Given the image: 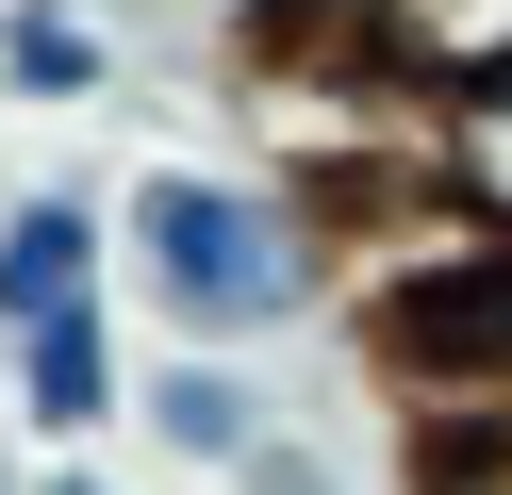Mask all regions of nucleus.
<instances>
[{"label":"nucleus","instance_id":"1","mask_svg":"<svg viewBox=\"0 0 512 495\" xmlns=\"http://www.w3.org/2000/svg\"><path fill=\"white\" fill-rule=\"evenodd\" d=\"M116 264H133V297L182 347H265L331 281V215L298 182H248V165H182L166 149L149 182H116Z\"/></svg>","mask_w":512,"mask_h":495},{"label":"nucleus","instance_id":"2","mask_svg":"<svg viewBox=\"0 0 512 495\" xmlns=\"http://www.w3.org/2000/svg\"><path fill=\"white\" fill-rule=\"evenodd\" d=\"M347 66L397 83L413 116L479 99V83H512V0H347Z\"/></svg>","mask_w":512,"mask_h":495},{"label":"nucleus","instance_id":"3","mask_svg":"<svg viewBox=\"0 0 512 495\" xmlns=\"http://www.w3.org/2000/svg\"><path fill=\"white\" fill-rule=\"evenodd\" d=\"M133 264H116V182H34L0 198V330L67 314V297H116Z\"/></svg>","mask_w":512,"mask_h":495},{"label":"nucleus","instance_id":"4","mask_svg":"<svg viewBox=\"0 0 512 495\" xmlns=\"http://www.w3.org/2000/svg\"><path fill=\"white\" fill-rule=\"evenodd\" d=\"M133 429H149L166 462H199V479H248V446L281 429V396L248 380V347H166V363L133 380Z\"/></svg>","mask_w":512,"mask_h":495},{"label":"nucleus","instance_id":"5","mask_svg":"<svg viewBox=\"0 0 512 495\" xmlns=\"http://www.w3.org/2000/svg\"><path fill=\"white\" fill-rule=\"evenodd\" d=\"M0 380H17V413H34L50 446L116 429V413H133V363H116V297H67V314L0 330Z\"/></svg>","mask_w":512,"mask_h":495},{"label":"nucleus","instance_id":"6","mask_svg":"<svg viewBox=\"0 0 512 495\" xmlns=\"http://www.w3.org/2000/svg\"><path fill=\"white\" fill-rule=\"evenodd\" d=\"M0 99H17V116L116 99V17L100 0H0Z\"/></svg>","mask_w":512,"mask_h":495},{"label":"nucleus","instance_id":"7","mask_svg":"<svg viewBox=\"0 0 512 495\" xmlns=\"http://www.w3.org/2000/svg\"><path fill=\"white\" fill-rule=\"evenodd\" d=\"M232 495H347V462L314 446V429H265V446H248V479Z\"/></svg>","mask_w":512,"mask_h":495},{"label":"nucleus","instance_id":"8","mask_svg":"<svg viewBox=\"0 0 512 495\" xmlns=\"http://www.w3.org/2000/svg\"><path fill=\"white\" fill-rule=\"evenodd\" d=\"M34 495H133V479H100V462H50V479Z\"/></svg>","mask_w":512,"mask_h":495}]
</instances>
